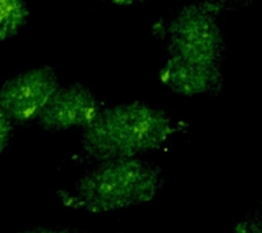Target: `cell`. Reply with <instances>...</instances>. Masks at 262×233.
<instances>
[{"instance_id":"277c9868","label":"cell","mask_w":262,"mask_h":233,"mask_svg":"<svg viewBox=\"0 0 262 233\" xmlns=\"http://www.w3.org/2000/svg\"><path fill=\"white\" fill-rule=\"evenodd\" d=\"M60 86V78L53 67L26 69L2 85L0 109L15 126L36 122Z\"/></svg>"},{"instance_id":"9c48e42d","label":"cell","mask_w":262,"mask_h":233,"mask_svg":"<svg viewBox=\"0 0 262 233\" xmlns=\"http://www.w3.org/2000/svg\"><path fill=\"white\" fill-rule=\"evenodd\" d=\"M14 130H15V124L0 109V154L10 146Z\"/></svg>"},{"instance_id":"6da1fadb","label":"cell","mask_w":262,"mask_h":233,"mask_svg":"<svg viewBox=\"0 0 262 233\" xmlns=\"http://www.w3.org/2000/svg\"><path fill=\"white\" fill-rule=\"evenodd\" d=\"M183 124L159 106L145 101H130L104 108L82 130L79 147L74 154L78 164L108 159L134 158L161 150Z\"/></svg>"},{"instance_id":"7a4b0ae2","label":"cell","mask_w":262,"mask_h":233,"mask_svg":"<svg viewBox=\"0 0 262 233\" xmlns=\"http://www.w3.org/2000/svg\"><path fill=\"white\" fill-rule=\"evenodd\" d=\"M165 177L161 168L142 157L108 159L92 164L70 190L56 192L66 207L92 216L150 203Z\"/></svg>"},{"instance_id":"30bf717a","label":"cell","mask_w":262,"mask_h":233,"mask_svg":"<svg viewBox=\"0 0 262 233\" xmlns=\"http://www.w3.org/2000/svg\"><path fill=\"white\" fill-rule=\"evenodd\" d=\"M16 233H85L74 228H33Z\"/></svg>"},{"instance_id":"8992f818","label":"cell","mask_w":262,"mask_h":233,"mask_svg":"<svg viewBox=\"0 0 262 233\" xmlns=\"http://www.w3.org/2000/svg\"><path fill=\"white\" fill-rule=\"evenodd\" d=\"M161 85L182 97L213 96L220 93L224 83L223 65H204L167 57L159 69Z\"/></svg>"},{"instance_id":"3957f363","label":"cell","mask_w":262,"mask_h":233,"mask_svg":"<svg viewBox=\"0 0 262 233\" xmlns=\"http://www.w3.org/2000/svg\"><path fill=\"white\" fill-rule=\"evenodd\" d=\"M246 0H192L155 26L168 57L204 65H223L227 44L220 18Z\"/></svg>"},{"instance_id":"8fae6325","label":"cell","mask_w":262,"mask_h":233,"mask_svg":"<svg viewBox=\"0 0 262 233\" xmlns=\"http://www.w3.org/2000/svg\"><path fill=\"white\" fill-rule=\"evenodd\" d=\"M106 3L114 6H137V4H145L150 0H105Z\"/></svg>"},{"instance_id":"5b68a950","label":"cell","mask_w":262,"mask_h":233,"mask_svg":"<svg viewBox=\"0 0 262 233\" xmlns=\"http://www.w3.org/2000/svg\"><path fill=\"white\" fill-rule=\"evenodd\" d=\"M105 108L83 83L59 87L36 123L47 132L85 130Z\"/></svg>"},{"instance_id":"ba28073f","label":"cell","mask_w":262,"mask_h":233,"mask_svg":"<svg viewBox=\"0 0 262 233\" xmlns=\"http://www.w3.org/2000/svg\"><path fill=\"white\" fill-rule=\"evenodd\" d=\"M261 222V207L257 206L250 210L228 233H262Z\"/></svg>"},{"instance_id":"52a82bcc","label":"cell","mask_w":262,"mask_h":233,"mask_svg":"<svg viewBox=\"0 0 262 233\" xmlns=\"http://www.w3.org/2000/svg\"><path fill=\"white\" fill-rule=\"evenodd\" d=\"M30 16L25 0H0V42L16 36Z\"/></svg>"}]
</instances>
